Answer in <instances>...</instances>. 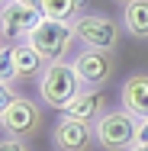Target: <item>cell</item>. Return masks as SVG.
I'll return each mask as SVG.
<instances>
[{
	"mask_svg": "<svg viewBox=\"0 0 148 151\" xmlns=\"http://www.w3.org/2000/svg\"><path fill=\"white\" fill-rule=\"evenodd\" d=\"M0 125H3V135H13V138H26L39 135L42 129V109L35 100H26L19 93H13L10 87H3V106H0Z\"/></svg>",
	"mask_w": 148,
	"mask_h": 151,
	"instance_id": "1",
	"label": "cell"
},
{
	"mask_svg": "<svg viewBox=\"0 0 148 151\" xmlns=\"http://www.w3.org/2000/svg\"><path fill=\"white\" fill-rule=\"evenodd\" d=\"M81 90H84V87H81L77 74H74L71 61L45 64V71H42V77H39V100H42V106L64 113L68 103H71Z\"/></svg>",
	"mask_w": 148,
	"mask_h": 151,
	"instance_id": "2",
	"label": "cell"
},
{
	"mask_svg": "<svg viewBox=\"0 0 148 151\" xmlns=\"http://www.w3.org/2000/svg\"><path fill=\"white\" fill-rule=\"evenodd\" d=\"M139 125L142 122L132 113H126L122 106H113L110 113H103L93 122L97 145L103 151H129L132 145H139Z\"/></svg>",
	"mask_w": 148,
	"mask_h": 151,
	"instance_id": "3",
	"label": "cell"
},
{
	"mask_svg": "<svg viewBox=\"0 0 148 151\" xmlns=\"http://www.w3.org/2000/svg\"><path fill=\"white\" fill-rule=\"evenodd\" d=\"M32 48L42 55L45 64H55V61H68L77 35H74V23H55V19H42L35 29L26 35Z\"/></svg>",
	"mask_w": 148,
	"mask_h": 151,
	"instance_id": "4",
	"label": "cell"
},
{
	"mask_svg": "<svg viewBox=\"0 0 148 151\" xmlns=\"http://www.w3.org/2000/svg\"><path fill=\"white\" fill-rule=\"evenodd\" d=\"M74 35L84 48H97V52H116L122 26L106 13H93L87 10L81 19H74Z\"/></svg>",
	"mask_w": 148,
	"mask_h": 151,
	"instance_id": "5",
	"label": "cell"
},
{
	"mask_svg": "<svg viewBox=\"0 0 148 151\" xmlns=\"http://www.w3.org/2000/svg\"><path fill=\"white\" fill-rule=\"evenodd\" d=\"M71 68L81 81L84 90H103L110 84V77L116 74V52H97V48H84L71 58Z\"/></svg>",
	"mask_w": 148,
	"mask_h": 151,
	"instance_id": "6",
	"label": "cell"
},
{
	"mask_svg": "<svg viewBox=\"0 0 148 151\" xmlns=\"http://www.w3.org/2000/svg\"><path fill=\"white\" fill-rule=\"evenodd\" d=\"M52 145L55 151H90V145H97L93 125L61 113V119L52 125Z\"/></svg>",
	"mask_w": 148,
	"mask_h": 151,
	"instance_id": "7",
	"label": "cell"
},
{
	"mask_svg": "<svg viewBox=\"0 0 148 151\" xmlns=\"http://www.w3.org/2000/svg\"><path fill=\"white\" fill-rule=\"evenodd\" d=\"M45 16H42V10H35V6H26V3H19V0H3V35H19V39H26L39 23H42Z\"/></svg>",
	"mask_w": 148,
	"mask_h": 151,
	"instance_id": "8",
	"label": "cell"
},
{
	"mask_svg": "<svg viewBox=\"0 0 148 151\" xmlns=\"http://www.w3.org/2000/svg\"><path fill=\"white\" fill-rule=\"evenodd\" d=\"M119 106L126 113H132L139 122L148 119V74L139 71V74H129L119 87Z\"/></svg>",
	"mask_w": 148,
	"mask_h": 151,
	"instance_id": "9",
	"label": "cell"
},
{
	"mask_svg": "<svg viewBox=\"0 0 148 151\" xmlns=\"http://www.w3.org/2000/svg\"><path fill=\"white\" fill-rule=\"evenodd\" d=\"M113 106H110V100L103 96L100 90H81L71 103H68V109H64V116H71V119H81V122H93L100 119L103 113H110Z\"/></svg>",
	"mask_w": 148,
	"mask_h": 151,
	"instance_id": "10",
	"label": "cell"
},
{
	"mask_svg": "<svg viewBox=\"0 0 148 151\" xmlns=\"http://www.w3.org/2000/svg\"><path fill=\"white\" fill-rule=\"evenodd\" d=\"M13 58H16V81L42 77V71H45V61H42V55L32 48L26 39L13 42Z\"/></svg>",
	"mask_w": 148,
	"mask_h": 151,
	"instance_id": "11",
	"label": "cell"
},
{
	"mask_svg": "<svg viewBox=\"0 0 148 151\" xmlns=\"http://www.w3.org/2000/svg\"><path fill=\"white\" fill-rule=\"evenodd\" d=\"M122 29L129 32L132 39L148 42V0H132L122 6Z\"/></svg>",
	"mask_w": 148,
	"mask_h": 151,
	"instance_id": "12",
	"label": "cell"
},
{
	"mask_svg": "<svg viewBox=\"0 0 148 151\" xmlns=\"http://www.w3.org/2000/svg\"><path fill=\"white\" fill-rule=\"evenodd\" d=\"M87 13V0H42V16L55 23H74Z\"/></svg>",
	"mask_w": 148,
	"mask_h": 151,
	"instance_id": "13",
	"label": "cell"
},
{
	"mask_svg": "<svg viewBox=\"0 0 148 151\" xmlns=\"http://www.w3.org/2000/svg\"><path fill=\"white\" fill-rule=\"evenodd\" d=\"M16 81V58H13V45L6 42L0 48V87H13Z\"/></svg>",
	"mask_w": 148,
	"mask_h": 151,
	"instance_id": "14",
	"label": "cell"
},
{
	"mask_svg": "<svg viewBox=\"0 0 148 151\" xmlns=\"http://www.w3.org/2000/svg\"><path fill=\"white\" fill-rule=\"evenodd\" d=\"M0 151H32L26 138H13V135H3L0 142Z\"/></svg>",
	"mask_w": 148,
	"mask_h": 151,
	"instance_id": "15",
	"label": "cell"
},
{
	"mask_svg": "<svg viewBox=\"0 0 148 151\" xmlns=\"http://www.w3.org/2000/svg\"><path fill=\"white\" fill-rule=\"evenodd\" d=\"M139 142H145V145H148V119L139 125Z\"/></svg>",
	"mask_w": 148,
	"mask_h": 151,
	"instance_id": "16",
	"label": "cell"
},
{
	"mask_svg": "<svg viewBox=\"0 0 148 151\" xmlns=\"http://www.w3.org/2000/svg\"><path fill=\"white\" fill-rule=\"evenodd\" d=\"M19 3H26V6H35V10H42V0H19Z\"/></svg>",
	"mask_w": 148,
	"mask_h": 151,
	"instance_id": "17",
	"label": "cell"
},
{
	"mask_svg": "<svg viewBox=\"0 0 148 151\" xmlns=\"http://www.w3.org/2000/svg\"><path fill=\"white\" fill-rule=\"evenodd\" d=\"M129 151H148V145H145V142H139V145H132Z\"/></svg>",
	"mask_w": 148,
	"mask_h": 151,
	"instance_id": "18",
	"label": "cell"
},
{
	"mask_svg": "<svg viewBox=\"0 0 148 151\" xmlns=\"http://www.w3.org/2000/svg\"><path fill=\"white\" fill-rule=\"evenodd\" d=\"M116 3H122V6H126V3H132V0H116Z\"/></svg>",
	"mask_w": 148,
	"mask_h": 151,
	"instance_id": "19",
	"label": "cell"
}]
</instances>
